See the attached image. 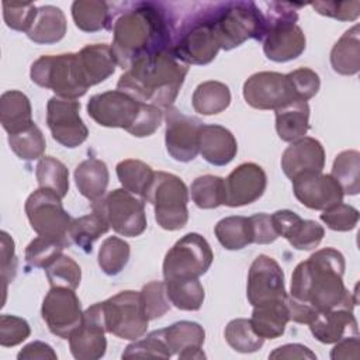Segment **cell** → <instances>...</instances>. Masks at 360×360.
<instances>
[{"label": "cell", "instance_id": "6da1fadb", "mask_svg": "<svg viewBox=\"0 0 360 360\" xmlns=\"http://www.w3.org/2000/svg\"><path fill=\"white\" fill-rule=\"evenodd\" d=\"M111 51L122 69L135 60L153 55L173 45L176 22L172 14L159 3L136 1L120 11L111 20Z\"/></svg>", "mask_w": 360, "mask_h": 360}, {"label": "cell", "instance_id": "7a4b0ae2", "mask_svg": "<svg viewBox=\"0 0 360 360\" xmlns=\"http://www.w3.org/2000/svg\"><path fill=\"white\" fill-rule=\"evenodd\" d=\"M345 267V257L339 250H316L294 269L290 297L318 312L336 308L353 311L357 301L343 284Z\"/></svg>", "mask_w": 360, "mask_h": 360}, {"label": "cell", "instance_id": "3957f363", "mask_svg": "<svg viewBox=\"0 0 360 360\" xmlns=\"http://www.w3.org/2000/svg\"><path fill=\"white\" fill-rule=\"evenodd\" d=\"M188 73V65L180 62L170 49L135 60L118 79L117 89L141 103L169 108Z\"/></svg>", "mask_w": 360, "mask_h": 360}, {"label": "cell", "instance_id": "277c9868", "mask_svg": "<svg viewBox=\"0 0 360 360\" xmlns=\"http://www.w3.org/2000/svg\"><path fill=\"white\" fill-rule=\"evenodd\" d=\"M87 114L101 127L122 128L136 138L150 136L163 120L162 108L141 103L118 89L91 96Z\"/></svg>", "mask_w": 360, "mask_h": 360}, {"label": "cell", "instance_id": "5b68a950", "mask_svg": "<svg viewBox=\"0 0 360 360\" xmlns=\"http://www.w3.org/2000/svg\"><path fill=\"white\" fill-rule=\"evenodd\" d=\"M211 25L221 49L231 51L245 41L263 39L266 20L253 1H225L214 4Z\"/></svg>", "mask_w": 360, "mask_h": 360}, {"label": "cell", "instance_id": "8992f818", "mask_svg": "<svg viewBox=\"0 0 360 360\" xmlns=\"http://www.w3.org/2000/svg\"><path fill=\"white\" fill-rule=\"evenodd\" d=\"M269 7L266 11V30L263 35V52L273 62H288L297 59L307 45L305 34L297 24V7L302 4L264 3Z\"/></svg>", "mask_w": 360, "mask_h": 360}, {"label": "cell", "instance_id": "52a82bcc", "mask_svg": "<svg viewBox=\"0 0 360 360\" xmlns=\"http://www.w3.org/2000/svg\"><path fill=\"white\" fill-rule=\"evenodd\" d=\"M31 80L52 90L58 97L76 100L86 94L89 86L83 77L77 53L42 55L30 70Z\"/></svg>", "mask_w": 360, "mask_h": 360}, {"label": "cell", "instance_id": "ba28073f", "mask_svg": "<svg viewBox=\"0 0 360 360\" xmlns=\"http://www.w3.org/2000/svg\"><path fill=\"white\" fill-rule=\"evenodd\" d=\"M143 201L155 208L158 225L166 231H177L188 221V190L184 181L172 173L155 172Z\"/></svg>", "mask_w": 360, "mask_h": 360}, {"label": "cell", "instance_id": "9c48e42d", "mask_svg": "<svg viewBox=\"0 0 360 360\" xmlns=\"http://www.w3.org/2000/svg\"><path fill=\"white\" fill-rule=\"evenodd\" d=\"M101 311L107 333L127 340H136L146 333L149 318L139 291H120L101 302Z\"/></svg>", "mask_w": 360, "mask_h": 360}, {"label": "cell", "instance_id": "30bf717a", "mask_svg": "<svg viewBox=\"0 0 360 360\" xmlns=\"http://www.w3.org/2000/svg\"><path fill=\"white\" fill-rule=\"evenodd\" d=\"M93 212L100 214L118 235L135 238L145 232L148 221L145 202L125 188H115L91 204Z\"/></svg>", "mask_w": 360, "mask_h": 360}, {"label": "cell", "instance_id": "8fae6325", "mask_svg": "<svg viewBox=\"0 0 360 360\" xmlns=\"http://www.w3.org/2000/svg\"><path fill=\"white\" fill-rule=\"evenodd\" d=\"M211 11H201L176 32L170 52L186 65H207L215 59L219 48L214 34Z\"/></svg>", "mask_w": 360, "mask_h": 360}, {"label": "cell", "instance_id": "7c38bea8", "mask_svg": "<svg viewBox=\"0 0 360 360\" xmlns=\"http://www.w3.org/2000/svg\"><path fill=\"white\" fill-rule=\"evenodd\" d=\"M214 260V253L204 236L186 233L166 253L163 260L165 280L198 278L205 274Z\"/></svg>", "mask_w": 360, "mask_h": 360}, {"label": "cell", "instance_id": "4fadbf2b", "mask_svg": "<svg viewBox=\"0 0 360 360\" xmlns=\"http://www.w3.org/2000/svg\"><path fill=\"white\" fill-rule=\"evenodd\" d=\"M31 228L39 236L66 240L72 217L62 205V197L49 188H38L31 193L24 205Z\"/></svg>", "mask_w": 360, "mask_h": 360}, {"label": "cell", "instance_id": "5bb4252c", "mask_svg": "<svg viewBox=\"0 0 360 360\" xmlns=\"http://www.w3.org/2000/svg\"><path fill=\"white\" fill-rule=\"evenodd\" d=\"M41 315L51 333L60 339H68L83 321L80 300L75 290L66 287H51L42 301Z\"/></svg>", "mask_w": 360, "mask_h": 360}, {"label": "cell", "instance_id": "9a60e30c", "mask_svg": "<svg viewBox=\"0 0 360 360\" xmlns=\"http://www.w3.org/2000/svg\"><path fill=\"white\" fill-rule=\"evenodd\" d=\"M80 103L76 100L51 97L46 104V124L52 138L65 148H76L82 145L89 129L80 114Z\"/></svg>", "mask_w": 360, "mask_h": 360}, {"label": "cell", "instance_id": "2e32d148", "mask_svg": "<svg viewBox=\"0 0 360 360\" xmlns=\"http://www.w3.org/2000/svg\"><path fill=\"white\" fill-rule=\"evenodd\" d=\"M165 143L167 153L177 162H191L198 155V136L204 125L198 118L183 114L176 107L165 108Z\"/></svg>", "mask_w": 360, "mask_h": 360}, {"label": "cell", "instance_id": "e0dca14e", "mask_svg": "<svg viewBox=\"0 0 360 360\" xmlns=\"http://www.w3.org/2000/svg\"><path fill=\"white\" fill-rule=\"evenodd\" d=\"M245 101L257 110H277L295 101L287 75L278 72H257L243 83Z\"/></svg>", "mask_w": 360, "mask_h": 360}, {"label": "cell", "instance_id": "ac0fdd59", "mask_svg": "<svg viewBox=\"0 0 360 360\" xmlns=\"http://www.w3.org/2000/svg\"><path fill=\"white\" fill-rule=\"evenodd\" d=\"M246 295L252 307L287 298L284 271L273 257L259 255L253 260L248 273Z\"/></svg>", "mask_w": 360, "mask_h": 360}, {"label": "cell", "instance_id": "d6986e66", "mask_svg": "<svg viewBox=\"0 0 360 360\" xmlns=\"http://www.w3.org/2000/svg\"><path fill=\"white\" fill-rule=\"evenodd\" d=\"M70 353L77 360H97L105 354L107 339L101 302L90 305L83 312L82 323L68 338Z\"/></svg>", "mask_w": 360, "mask_h": 360}, {"label": "cell", "instance_id": "ffe728a7", "mask_svg": "<svg viewBox=\"0 0 360 360\" xmlns=\"http://www.w3.org/2000/svg\"><path fill=\"white\" fill-rule=\"evenodd\" d=\"M295 198L311 210H326L343 200V191L339 183L322 172H304L292 180Z\"/></svg>", "mask_w": 360, "mask_h": 360}, {"label": "cell", "instance_id": "44dd1931", "mask_svg": "<svg viewBox=\"0 0 360 360\" xmlns=\"http://www.w3.org/2000/svg\"><path fill=\"white\" fill-rule=\"evenodd\" d=\"M225 181V204L228 207H242L259 200L267 186L264 170L252 162L242 163L233 169Z\"/></svg>", "mask_w": 360, "mask_h": 360}, {"label": "cell", "instance_id": "7402d4cb", "mask_svg": "<svg viewBox=\"0 0 360 360\" xmlns=\"http://www.w3.org/2000/svg\"><path fill=\"white\" fill-rule=\"evenodd\" d=\"M271 219L278 236L285 238L298 250L315 249L325 235L323 226L316 221L302 219L290 210L276 211L271 214Z\"/></svg>", "mask_w": 360, "mask_h": 360}, {"label": "cell", "instance_id": "603a6c76", "mask_svg": "<svg viewBox=\"0 0 360 360\" xmlns=\"http://www.w3.org/2000/svg\"><path fill=\"white\" fill-rule=\"evenodd\" d=\"M323 166V146L318 139L311 136L291 142L281 155V169L291 180L304 172H322Z\"/></svg>", "mask_w": 360, "mask_h": 360}, {"label": "cell", "instance_id": "cb8c5ba5", "mask_svg": "<svg viewBox=\"0 0 360 360\" xmlns=\"http://www.w3.org/2000/svg\"><path fill=\"white\" fill-rule=\"evenodd\" d=\"M162 333L172 354H177L179 359L200 360L207 357L201 349L205 340V330L200 323L180 321L163 328Z\"/></svg>", "mask_w": 360, "mask_h": 360}, {"label": "cell", "instance_id": "d4e9b609", "mask_svg": "<svg viewBox=\"0 0 360 360\" xmlns=\"http://www.w3.org/2000/svg\"><path fill=\"white\" fill-rule=\"evenodd\" d=\"M308 325L314 338L326 345L336 343L346 336L359 335L353 311L343 308L319 311Z\"/></svg>", "mask_w": 360, "mask_h": 360}, {"label": "cell", "instance_id": "484cf974", "mask_svg": "<svg viewBox=\"0 0 360 360\" xmlns=\"http://www.w3.org/2000/svg\"><path fill=\"white\" fill-rule=\"evenodd\" d=\"M198 152L208 163L225 166L236 156L238 142L233 134L222 125H202L198 136Z\"/></svg>", "mask_w": 360, "mask_h": 360}, {"label": "cell", "instance_id": "4316f807", "mask_svg": "<svg viewBox=\"0 0 360 360\" xmlns=\"http://www.w3.org/2000/svg\"><path fill=\"white\" fill-rule=\"evenodd\" d=\"M79 65L89 87L108 79L117 66V60L107 44H91L77 52Z\"/></svg>", "mask_w": 360, "mask_h": 360}, {"label": "cell", "instance_id": "83f0119b", "mask_svg": "<svg viewBox=\"0 0 360 360\" xmlns=\"http://www.w3.org/2000/svg\"><path fill=\"white\" fill-rule=\"evenodd\" d=\"M250 325L253 330L263 339H277L280 338L290 321L288 307L285 300L270 301L262 305L253 307Z\"/></svg>", "mask_w": 360, "mask_h": 360}, {"label": "cell", "instance_id": "f1b7e54d", "mask_svg": "<svg viewBox=\"0 0 360 360\" xmlns=\"http://www.w3.org/2000/svg\"><path fill=\"white\" fill-rule=\"evenodd\" d=\"M0 122L8 135L21 132L34 122L31 103L22 91L7 90L1 94Z\"/></svg>", "mask_w": 360, "mask_h": 360}, {"label": "cell", "instance_id": "f546056e", "mask_svg": "<svg viewBox=\"0 0 360 360\" xmlns=\"http://www.w3.org/2000/svg\"><path fill=\"white\" fill-rule=\"evenodd\" d=\"M110 174L107 165L96 158L80 162L75 169V183L79 193L91 204L105 195Z\"/></svg>", "mask_w": 360, "mask_h": 360}, {"label": "cell", "instance_id": "4dcf8cb0", "mask_svg": "<svg viewBox=\"0 0 360 360\" xmlns=\"http://www.w3.org/2000/svg\"><path fill=\"white\" fill-rule=\"evenodd\" d=\"M276 111V131L281 141L294 142L307 135L309 129V105L295 100Z\"/></svg>", "mask_w": 360, "mask_h": 360}, {"label": "cell", "instance_id": "1f68e13d", "mask_svg": "<svg viewBox=\"0 0 360 360\" xmlns=\"http://www.w3.org/2000/svg\"><path fill=\"white\" fill-rule=\"evenodd\" d=\"M66 34V17L59 7L41 6L27 37L35 44H56Z\"/></svg>", "mask_w": 360, "mask_h": 360}, {"label": "cell", "instance_id": "d6a6232c", "mask_svg": "<svg viewBox=\"0 0 360 360\" xmlns=\"http://www.w3.org/2000/svg\"><path fill=\"white\" fill-rule=\"evenodd\" d=\"M332 69L345 76L360 70V27L354 24L338 39L330 51Z\"/></svg>", "mask_w": 360, "mask_h": 360}, {"label": "cell", "instance_id": "836d02e7", "mask_svg": "<svg viewBox=\"0 0 360 360\" xmlns=\"http://www.w3.org/2000/svg\"><path fill=\"white\" fill-rule=\"evenodd\" d=\"M72 18L76 27L84 32H96L111 25L112 13L101 0H76L72 4Z\"/></svg>", "mask_w": 360, "mask_h": 360}, {"label": "cell", "instance_id": "e575fe53", "mask_svg": "<svg viewBox=\"0 0 360 360\" xmlns=\"http://www.w3.org/2000/svg\"><path fill=\"white\" fill-rule=\"evenodd\" d=\"M193 108L201 115L219 114L231 104L229 87L217 80H207L200 83L191 97Z\"/></svg>", "mask_w": 360, "mask_h": 360}, {"label": "cell", "instance_id": "d590c367", "mask_svg": "<svg viewBox=\"0 0 360 360\" xmlns=\"http://www.w3.org/2000/svg\"><path fill=\"white\" fill-rule=\"evenodd\" d=\"M218 242L228 250H240L253 243L252 224L248 217L232 215L222 218L214 228Z\"/></svg>", "mask_w": 360, "mask_h": 360}, {"label": "cell", "instance_id": "8d00e7d4", "mask_svg": "<svg viewBox=\"0 0 360 360\" xmlns=\"http://www.w3.org/2000/svg\"><path fill=\"white\" fill-rule=\"evenodd\" d=\"M110 225L97 212L87 214L79 218H73L68 231V238L70 242L77 245L84 253H90L93 243L107 231Z\"/></svg>", "mask_w": 360, "mask_h": 360}, {"label": "cell", "instance_id": "74e56055", "mask_svg": "<svg viewBox=\"0 0 360 360\" xmlns=\"http://www.w3.org/2000/svg\"><path fill=\"white\" fill-rule=\"evenodd\" d=\"M170 304L181 311H197L204 302V287L198 278L165 280Z\"/></svg>", "mask_w": 360, "mask_h": 360}, {"label": "cell", "instance_id": "f35d334b", "mask_svg": "<svg viewBox=\"0 0 360 360\" xmlns=\"http://www.w3.org/2000/svg\"><path fill=\"white\" fill-rule=\"evenodd\" d=\"M117 177L127 191L134 195H139L142 200L155 176V172L149 165L138 159H125L115 166Z\"/></svg>", "mask_w": 360, "mask_h": 360}, {"label": "cell", "instance_id": "ab89813d", "mask_svg": "<svg viewBox=\"0 0 360 360\" xmlns=\"http://www.w3.org/2000/svg\"><path fill=\"white\" fill-rule=\"evenodd\" d=\"M330 176L339 183L343 194L356 195L360 191V153L354 149L336 155Z\"/></svg>", "mask_w": 360, "mask_h": 360}, {"label": "cell", "instance_id": "60d3db41", "mask_svg": "<svg viewBox=\"0 0 360 360\" xmlns=\"http://www.w3.org/2000/svg\"><path fill=\"white\" fill-rule=\"evenodd\" d=\"M39 188H49L62 198L69 191V170L53 156H42L35 167Z\"/></svg>", "mask_w": 360, "mask_h": 360}, {"label": "cell", "instance_id": "b9f144b4", "mask_svg": "<svg viewBox=\"0 0 360 360\" xmlns=\"http://www.w3.org/2000/svg\"><path fill=\"white\" fill-rule=\"evenodd\" d=\"M193 202L202 210H212L225 204V181L222 177L204 174L190 186Z\"/></svg>", "mask_w": 360, "mask_h": 360}, {"label": "cell", "instance_id": "7bdbcfd3", "mask_svg": "<svg viewBox=\"0 0 360 360\" xmlns=\"http://www.w3.org/2000/svg\"><path fill=\"white\" fill-rule=\"evenodd\" d=\"M8 145L21 160L41 159L46 148L44 134L35 122L21 132L8 135Z\"/></svg>", "mask_w": 360, "mask_h": 360}, {"label": "cell", "instance_id": "ee69618b", "mask_svg": "<svg viewBox=\"0 0 360 360\" xmlns=\"http://www.w3.org/2000/svg\"><path fill=\"white\" fill-rule=\"evenodd\" d=\"M225 340L239 353L257 352L264 343V339L253 330L250 321L245 318H236L228 322L225 326Z\"/></svg>", "mask_w": 360, "mask_h": 360}, {"label": "cell", "instance_id": "f6af8a7d", "mask_svg": "<svg viewBox=\"0 0 360 360\" xmlns=\"http://www.w3.org/2000/svg\"><path fill=\"white\" fill-rule=\"evenodd\" d=\"M129 253V245L124 239L118 236H108L98 249V266L105 274L117 276L127 266Z\"/></svg>", "mask_w": 360, "mask_h": 360}, {"label": "cell", "instance_id": "bcb514c9", "mask_svg": "<svg viewBox=\"0 0 360 360\" xmlns=\"http://www.w3.org/2000/svg\"><path fill=\"white\" fill-rule=\"evenodd\" d=\"M69 245L70 243L66 240L38 235L25 248V262L30 267L45 269L55 259H58L62 255L63 249Z\"/></svg>", "mask_w": 360, "mask_h": 360}, {"label": "cell", "instance_id": "7dc6e473", "mask_svg": "<svg viewBox=\"0 0 360 360\" xmlns=\"http://www.w3.org/2000/svg\"><path fill=\"white\" fill-rule=\"evenodd\" d=\"M173 354L167 347L162 329L153 330L143 339H136L128 345L122 353V359H170Z\"/></svg>", "mask_w": 360, "mask_h": 360}, {"label": "cell", "instance_id": "c3c4849f", "mask_svg": "<svg viewBox=\"0 0 360 360\" xmlns=\"http://www.w3.org/2000/svg\"><path fill=\"white\" fill-rule=\"evenodd\" d=\"M45 273L51 287H66L76 290L82 280L80 266L66 255H60L49 266H46Z\"/></svg>", "mask_w": 360, "mask_h": 360}, {"label": "cell", "instance_id": "681fc988", "mask_svg": "<svg viewBox=\"0 0 360 360\" xmlns=\"http://www.w3.org/2000/svg\"><path fill=\"white\" fill-rule=\"evenodd\" d=\"M141 300L143 309L150 319L163 316L170 309V300L166 292V284L163 281H150L142 287Z\"/></svg>", "mask_w": 360, "mask_h": 360}, {"label": "cell", "instance_id": "f907efd6", "mask_svg": "<svg viewBox=\"0 0 360 360\" xmlns=\"http://www.w3.org/2000/svg\"><path fill=\"white\" fill-rule=\"evenodd\" d=\"M321 221L332 231L347 232L356 228L359 222V210L353 205L338 202L322 211Z\"/></svg>", "mask_w": 360, "mask_h": 360}, {"label": "cell", "instance_id": "816d5d0a", "mask_svg": "<svg viewBox=\"0 0 360 360\" xmlns=\"http://www.w3.org/2000/svg\"><path fill=\"white\" fill-rule=\"evenodd\" d=\"M37 7L32 3H8L3 1V18L8 28L14 31L28 32L35 15Z\"/></svg>", "mask_w": 360, "mask_h": 360}, {"label": "cell", "instance_id": "f5cc1de1", "mask_svg": "<svg viewBox=\"0 0 360 360\" xmlns=\"http://www.w3.org/2000/svg\"><path fill=\"white\" fill-rule=\"evenodd\" d=\"M287 79L291 84L295 98L301 101H308L312 98L321 87L318 73L309 68H298L287 73Z\"/></svg>", "mask_w": 360, "mask_h": 360}, {"label": "cell", "instance_id": "db71d44e", "mask_svg": "<svg viewBox=\"0 0 360 360\" xmlns=\"http://www.w3.org/2000/svg\"><path fill=\"white\" fill-rule=\"evenodd\" d=\"M31 335V328L24 318L3 314L0 315V345L13 347L22 343Z\"/></svg>", "mask_w": 360, "mask_h": 360}, {"label": "cell", "instance_id": "11a10c76", "mask_svg": "<svg viewBox=\"0 0 360 360\" xmlns=\"http://www.w3.org/2000/svg\"><path fill=\"white\" fill-rule=\"evenodd\" d=\"M312 8L321 14L339 21H354L360 15V1H315Z\"/></svg>", "mask_w": 360, "mask_h": 360}, {"label": "cell", "instance_id": "9f6ffc18", "mask_svg": "<svg viewBox=\"0 0 360 360\" xmlns=\"http://www.w3.org/2000/svg\"><path fill=\"white\" fill-rule=\"evenodd\" d=\"M249 219L253 231V243L267 245V243H273L278 238L271 215L266 212H259L249 217Z\"/></svg>", "mask_w": 360, "mask_h": 360}, {"label": "cell", "instance_id": "6f0895ef", "mask_svg": "<svg viewBox=\"0 0 360 360\" xmlns=\"http://www.w3.org/2000/svg\"><path fill=\"white\" fill-rule=\"evenodd\" d=\"M1 239V280L4 281V292L7 290V283L13 281L17 270V257L14 252V240L6 232H0Z\"/></svg>", "mask_w": 360, "mask_h": 360}, {"label": "cell", "instance_id": "680465c9", "mask_svg": "<svg viewBox=\"0 0 360 360\" xmlns=\"http://www.w3.org/2000/svg\"><path fill=\"white\" fill-rule=\"evenodd\" d=\"M18 360H56L58 356L52 346H49L45 342L41 340H34L28 345H25L17 354Z\"/></svg>", "mask_w": 360, "mask_h": 360}, {"label": "cell", "instance_id": "91938a15", "mask_svg": "<svg viewBox=\"0 0 360 360\" xmlns=\"http://www.w3.org/2000/svg\"><path fill=\"white\" fill-rule=\"evenodd\" d=\"M359 349H360L359 335L346 336V338L340 339L339 342H336L335 347L330 352V359H333V360H339V359L359 360V357H360Z\"/></svg>", "mask_w": 360, "mask_h": 360}, {"label": "cell", "instance_id": "94428289", "mask_svg": "<svg viewBox=\"0 0 360 360\" xmlns=\"http://www.w3.org/2000/svg\"><path fill=\"white\" fill-rule=\"evenodd\" d=\"M269 359H311L315 360L316 354L308 349L304 345L300 343H288V345H283L277 349H274L270 354Z\"/></svg>", "mask_w": 360, "mask_h": 360}]
</instances>
